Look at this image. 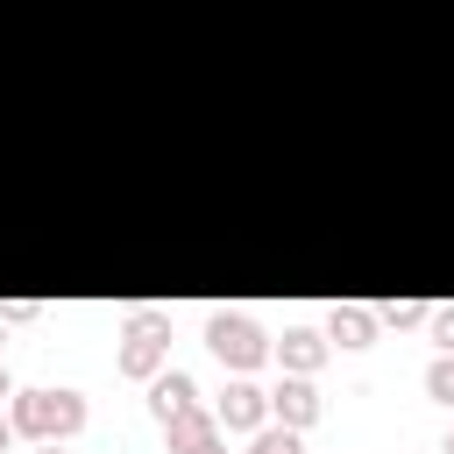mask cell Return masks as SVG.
Wrapping results in <instances>:
<instances>
[{
	"label": "cell",
	"mask_w": 454,
	"mask_h": 454,
	"mask_svg": "<svg viewBox=\"0 0 454 454\" xmlns=\"http://www.w3.org/2000/svg\"><path fill=\"white\" fill-rule=\"evenodd\" d=\"M7 419H14V440H71L85 426V397L78 390H14L7 397Z\"/></svg>",
	"instance_id": "cell-1"
},
{
	"label": "cell",
	"mask_w": 454,
	"mask_h": 454,
	"mask_svg": "<svg viewBox=\"0 0 454 454\" xmlns=\"http://www.w3.org/2000/svg\"><path fill=\"white\" fill-rule=\"evenodd\" d=\"M163 362H170V312L135 305V312H128V326H121V355H114V369H121V376H135V383H149Z\"/></svg>",
	"instance_id": "cell-2"
},
{
	"label": "cell",
	"mask_w": 454,
	"mask_h": 454,
	"mask_svg": "<svg viewBox=\"0 0 454 454\" xmlns=\"http://www.w3.org/2000/svg\"><path fill=\"white\" fill-rule=\"evenodd\" d=\"M206 348H213L234 376H248V369L270 355V333H262L248 312H206Z\"/></svg>",
	"instance_id": "cell-3"
},
{
	"label": "cell",
	"mask_w": 454,
	"mask_h": 454,
	"mask_svg": "<svg viewBox=\"0 0 454 454\" xmlns=\"http://www.w3.org/2000/svg\"><path fill=\"white\" fill-rule=\"evenodd\" d=\"M213 419H220L227 433H255V426L270 419V390H262V383H248V376H234V383L213 397Z\"/></svg>",
	"instance_id": "cell-4"
},
{
	"label": "cell",
	"mask_w": 454,
	"mask_h": 454,
	"mask_svg": "<svg viewBox=\"0 0 454 454\" xmlns=\"http://www.w3.org/2000/svg\"><path fill=\"white\" fill-rule=\"evenodd\" d=\"M163 433H170V454H227V426H220L206 404H192V411L163 419Z\"/></svg>",
	"instance_id": "cell-5"
},
{
	"label": "cell",
	"mask_w": 454,
	"mask_h": 454,
	"mask_svg": "<svg viewBox=\"0 0 454 454\" xmlns=\"http://www.w3.org/2000/svg\"><path fill=\"white\" fill-rule=\"evenodd\" d=\"M270 419L291 426V433H305V426L319 419V390H312V376H291V369H284V383L270 390Z\"/></svg>",
	"instance_id": "cell-6"
},
{
	"label": "cell",
	"mask_w": 454,
	"mask_h": 454,
	"mask_svg": "<svg viewBox=\"0 0 454 454\" xmlns=\"http://www.w3.org/2000/svg\"><path fill=\"white\" fill-rule=\"evenodd\" d=\"M270 355H277L291 376H312L333 348H326V333H319V326H284V340H270Z\"/></svg>",
	"instance_id": "cell-7"
},
{
	"label": "cell",
	"mask_w": 454,
	"mask_h": 454,
	"mask_svg": "<svg viewBox=\"0 0 454 454\" xmlns=\"http://www.w3.org/2000/svg\"><path fill=\"white\" fill-rule=\"evenodd\" d=\"M192 404H199V383H192L184 369H170V362H163V369L149 376V419L163 426V419H177V411H192Z\"/></svg>",
	"instance_id": "cell-8"
},
{
	"label": "cell",
	"mask_w": 454,
	"mask_h": 454,
	"mask_svg": "<svg viewBox=\"0 0 454 454\" xmlns=\"http://www.w3.org/2000/svg\"><path fill=\"white\" fill-rule=\"evenodd\" d=\"M319 333L326 348H376V305H333Z\"/></svg>",
	"instance_id": "cell-9"
},
{
	"label": "cell",
	"mask_w": 454,
	"mask_h": 454,
	"mask_svg": "<svg viewBox=\"0 0 454 454\" xmlns=\"http://www.w3.org/2000/svg\"><path fill=\"white\" fill-rule=\"evenodd\" d=\"M241 454H305V447H298V433H291V426L262 419V426L248 433V447H241Z\"/></svg>",
	"instance_id": "cell-10"
},
{
	"label": "cell",
	"mask_w": 454,
	"mask_h": 454,
	"mask_svg": "<svg viewBox=\"0 0 454 454\" xmlns=\"http://www.w3.org/2000/svg\"><path fill=\"white\" fill-rule=\"evenodd\" d=\"M426 312H433V305H419V298H390V305H376V326L411 333V326H426Z\"/></svg>",
	"instance_id": "cell-11"
},
{
	"label": "cell",
	"mask_w": 454,
	"mask_h": 454,
	"mask_svg": "<svg viewBox=\"0 0 454 454\" xmlns=\"http://www.w3.org/2000/svg\"><path fill=\"white\" fill-rule=\"evenodd\" d=\"M426 397L454 411V355H433V362H426Z\"/></svg>",
	"instance_id": "cell-12"
},
{
	"label": "cell",
	"mask_w": 454,
	"mask_h": 454,
	"mask_svg": "<svg viewBox=\"0 0 454 454\" xmlns=\"http://www.w3.org/2000/svg\"><path fill=\"white\" fill-rule=\"evenodd\" d=\"M426 326H433L440 355H454V305H433V312H426Z\"/></svg>",
	"instance_id": "cell-13"
},
{
	"label": "cell",
	"mask_w": 454,
	"mask_h": 454,
	"mask_svg": "<svg viewBox=\"0 0 454 454\" xmlns=\"http://www.w3.org/2000/svg\"><path fill=\"white\" fill-rule=\"evenodd\" d=\"M35 312H43L35 298H0V319H7V326H21V319H35Z\"/></svg>",
	"instance_id": "cell-14"
},
{
	"label": "cell",
	"mask_w": 454,
	"mask_h": 454,
	"mask_svg": "<svg viewBox=\"0 0 454 454\" xmlns=\"http://www.w3.org/2000/svg\"><path fill=\"white\" fill-rule=\"evenodd\" d=\"M7 447H14V419L0 411V454H7Z\"/></svg>",
	"instance_id": "cell-15"
},
{
	"label": "cell",
	"mask_w": 454,
	"mask_h": 454,
	"mask_svg": "<svg viewBox=\"0 0 454 454\" xmlns=\"http://www.w3.org/2000/svg\"><path fill=\"white\" fill-rule=\"evenodd\" d=\"M35 454H64V447H57V440H35Z\"/></svg>",
	"instance_id": "cell-16"
},
{
	"label": "cell",
	"mask_w": 454,
	"mask_h": 454,
	"mask_svg": "<svg viewBox=\"0 0 454 454\" xmlns=\"http://www.w3.org/2000/svg\"><path fill=\"white\" fill-rule=\"evenodd\" d=\"M0 397H14V376H7V369H0Z\"/></svg>",
	"instance_id": "cell-17"
},
{
	"label": "cell",
	"mask_w": 454,
	"mask_h": 454,
	"mask_svg": "<svg viewBox=\"0 0 454 454\" xmlns=\"http://www.w3.org/2000/svg\"><path fill=\"white\" fill-rule=\"evenodd\" d=\"M440 454H454V433H447V447H440Z\"/></svg>",
	"instance_id": "cell-18"
},
{
	"label": "cell",
	"mask_w": 454,
	"mask_h": 454,
	"mask_svg": "<svg viewBox=\"0 0 454 454\" xmlns=\"http://www.w3.org/2000/svg\"><path fill=\"white\" fill-rule=\"evenodd\" d=\"M0 333H7V319H0Z\"/></svg>",
	"instance_id": "cell-19"
}]
</instances>
